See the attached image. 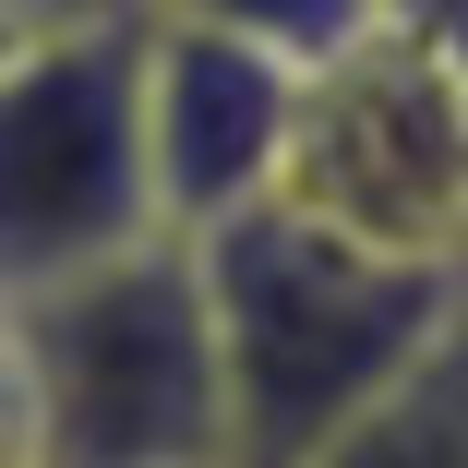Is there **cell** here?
<instances>
[{
  "mask_svg": "<svg viewBox=\"0 0 468 468\" xmlns=\"http://www.w3.org/2000/svg\"><path fill=\"white\" fill-rule=\"evenodd\" d=\"M133 109H144V193L168 240H205L229 217H252L276 193V156H289V109H301V72L264 60L217 25H180L144 13L133 48Z\"/></svg>",
  "mask_w": 468,
  "mask_h": 468,
  "instance_id": "cell-5",
  "label": "cell"
},
{
  "mask_svg": "<svg viewBox=\"0 0 468 468\" xmlns=\"http://www.w3.org/2000/svg\"><path fill=\"white\" fill-rule=\"evenodd\" d=\"M121 13H144V0H0V25H13V37H60V25H121Z\"/></svg>",
  "mask_w": 468,
  "mask_h": 468,
  "instance_id": "cell-8",
  "label": "cell"
},
{
  "mask_svg": "<svg viewBox=\"0 0 468 468\" xmlns=\"http://www.w3.org/2000/svg\"><path fill=\"white\" fill-rule=\"evenodd\" d=\"M13 48H25V37H13V25H0V60H13Z\"/></svg>",
  "mask_w": 468,
  "mask_h": 468,
  "instance_id": "cell-9",
  "label": "cell"
},
{
  "mask_svg": "<svg viewBox=\"0 0 468 468\" xmlns=\"http://www.w3.org/2000/svg\"><path fill=\"white\" fill-rule=\"evenodd\" d=\"M144 13L217 25V37L264 48V60H289V72H313V60H336V48L372 37V0H144Z\"/></svg>",
  "mask_w": 468,
  "mask_h": 468,
  "instance_id": "cell-7",
  "label": "cell"
},
{
  "mask_svg": "<svg viewBox=\"0 0 468 468\" xmlns=\"http://www.w3.org/2000/svg\"><path fill=\"white\" fill-rule=\"evenodd\" d=\"M133 48H144V13L60 25L0 60V301L60 289L133 240H168L144 193Z\"/></svg>",
  "mask_w": 468,
  "mask_h": 468,
  "instance_id": "cell-3",
  "label": "cell"
},
{
  "mask_svg": "<svg viewBox=\"0 0 468 468\" xmlns=\"http://www.w3.org/2000/svg\"><path fill=\"white\" fill-rule=\"evenodd\" d=\"M313 468H468V264H456V313L444 336L372 397Z\"/></svg>",
  "mask_w": 468,
  "mask_h": 468,
  "instance_id": "cell-6",
  "label": "cell"
},
{
  "mask_svg": "<svg viewBox=\"0 0 468 468\" xmlns=\"http://www.w3.org/2000/svg\"><path fill=\"white\" fill-rule=\"evenodd\" d=\"M193 276H205L217 385H229V468H313L456 313V264L360 252L276 193L205 229Z\"/></svg>",
  "mask_w": 468,
  "mask_h": 468,
  "instance_id": "cell-1",
  "label": "cell"
},
{
  "mask_svg": "<svg viewBox=\"0 0 468 468\" xmlns=\"http://www.w3.org/2000/svg\"><path fill=\"white\" fill-rule=\"evenodd\" d=\"M276 205L397 264H468V84L385 25L313 60L289 156H276Z\"/></svg>",
  "mask_w": 468,
  "mask_h": 468,
  "instance_id": "cell-4",
  "label": "cell"
},
{
  "mask_svg": "<svg viewBox=\"0 0 468 468\" xmlns=\"http://www.w3.org/2000/svg\"><path fill=\"white\" fill-rule=\"evenodd\" d=\"M0 360L37 468H229V385L193 240H133L0 301Z\"/></svg>",
  "mask_w": 468,
  "mask_h": 468,
  "instance_id": "cell-2",
  "label": "cell"
}]
</instances>
